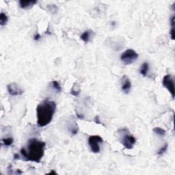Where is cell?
Returning <instances> with one entry per match:
<instances>
[{"label": "cell", "instance_id": "1", "mask_svg": "<svg viewBox=\"0 0 175 175\" xmlns=\"http://www.w3.org/2000/svg\"><path fill=\"white\" fill-rule=\"evenodd\" d=\"M45 142L36 138L29 139L26 146L20 151V153L26 161L40 163L44 156Z\"/></svg>", "mask_w": 175, "mask_h": 175}, {"label": "cell", "instance_id": "2", "mask_svg": "<svg viewBox=\"0 0 175 175\" xmlns=\"http://www.w3.org/2000/svg\"><path fill=\"white\" fill-rule=\"evenodd\" d=\"M56 109L54 101L44 100L36 107L37 124L39 127H45L51 122Z\"/></svg>", "mask_w": 175, "mask_h": 175}, {"label": "cell", "instance_id": "3", "mask_svg": "<svg viewBox=\"0 0 175 175\" xmlns=\"http://www.w3.org/2000/svg\"><path fill=\"white\" fill-rule=\"evenodd\" d=\"M120 137V142L127 149L134 148L136 143V139L133 135L130 134L129 131L126 128L121 129L118 131Z\"/></svg>", "mask_w": 175, "mask_h": 175}, {"label": "cell", "instance_id": "4", "mask_svg": "<svg viewBox=\"0 0 175 175\" xmlns=\"http://www.w3.org/2000/svg\"><path fill=\"white\" fill-rule=\"evenodd\" d=\"M138 58V54L134 49H129L122 54L121 60L124 65L133 64Z\"/></svg>", "mask_w": 175, "mask_h": 175}, {"label": "cell", "instance_id": "5", "mask_svg": "<svg viewBox=\"0 0 175 175\" xmlns=\"http://www.w3.org/2000/svg\"><path fill=\"white\" fill-rule=\"evenodd\" d=\"M103 140L99 136H91L88 138V144L91 151L94 153H99L101 151V145L103 144Z\"/></svg>", "mask_w": 175, "mask_h": 175}, {"label": "cell", "instance_id": "6", "mask_svg": "<svg viewBox=\"0 0 175 175\" xmlns=\"http://www.w3.org/2000/svg\"><path fill=\"white\" fill-rule=\"evenodd\" d=\"M163 86L170 92L172 99L174 98V78L171 75H166L163 78L162 81Z\"/></svg>", "mask_w": 175, "mask_h": 175}, {"label": "cell", "instance_id": "7", "mask_svg": "<svg viewBox=\"0 0 175 175\" xmlns=\"http://www.w3.org/2000/svg\"><path fill=\"white\" fill-rule=\"evenodd\" d=\"M7 89H8L9 94L12 96L21 95L23 93V91L21 88L16 83L10 84L7 86Z\"/></svg>", "mask_w": 175, "mask_h": 175}, {"label": "cell", "instance_id": "8", "mask_svg": "<svg viewBox=\"0 0 175 175\" xmlns=\"http://www.w3.org/2000/svg\"><path fill=\"white\" fill-rule=\"evenodd\" d=\"M121 88L124 93L128 94L131 91V83L129 79L126 75H123L121 79Z\"/></svg>", "mask_w": 175, "mask_h": 175}, {"label": "cell", "instance_id": "9", "mask_svg": "<svg viewBox=\"0 0 175 175\" xmlns=\"http://www.w3.org/2000/svg\"><path fill=\"white\" fill-rule=\"evenodd\" d=\"M37 3V1H19V6L23 9H29Z\"/></svg>", "mask_w": 175, "mask_h": 175}, {"label": "cell", "instance_id": "10", "mask_svg": "<svg viewBox=\"0 0 175 175\" xmlns=\"http://www.w3.org/2000/svg\"><path fill=\"white\" fill-rule=\"evenodd\" d=\"M92 34H93V32L91 30H86L81 34V36H80V38L85 42H88L92 39L91 38L92 36Z\"/></svg>", "mask_w": 175, "mask_h": 175}, {"label": "cell", "instance_id": "11", "mask_svg": "<svg viewBox=\"0 0 175 175\" xmlns=\"http://www.w3.org/2000/svg\"><path fill=\"white\" fill-rule=\"evenodd\" d=\"M149 71V64L148 63V62H145L141 65L140 69V74L142 75L145 77V76H146Z\"/></svg>", "mask_w": 175, "mask_h": 175}, {"label": "cell", "instance_id": "12", "mask_svg": "<svg viewBox=\"0 0 175 175\" xmlns=\"http://www.w3.org/2000/svg\"><path fill=\"white\" fill-rule=\"evenodd\" d=\"M152 131H153L154 133L158 136L163 137L166 136V131L163 129L160 128V127H155V128L152 129Z\"/></svg>", "mask_w": 175, "mask_h": 175}, {"label": "cell", "instance_id": "13", "mask_svg": "<svg viewBox=\"0 0 175 175\" xmlns=\"http://www.w3.org/2000/svg\"><path fill=\"white\" fill-rule=\"evenodd\" d=\"M8 21V19L6 14L4 13V12H2V13L0 14V25H1L2 26H6Z\"/></svg>", "mask_w": 175, "mask_h": 175}, {"label": "cell", "instance_id": "14", "mask_svg": "<svg viewBox=\"0 0 175 175\" xmlns=\"http://www.w3.org/2000/svg\"><path fill=\"white\" fill-rule=\"evenodd\" d=\"M51 87L53 88L54 91L57 92H60L62 91L60 85V84L57 81H51Z\"/></svg>", "mask_w": 175, "mask_h": 175}, {"label": "cell", "instance_id": "15", "mask_svg": "<svg viewBox=\"0 0 175 175\" xmlns=\"http://www.w3.org/2000/svg\"><path fill=\"white\" fill-rule=\"evenodd\" d=\"M13 141H14V140L12 137H8V138H4L2 140V144H4L5 146H11V145L13 143Z\"/></svg>", "mask_w": 175, "mask_h": 175}, {"label": "cell", "instance_id": "16", "mask_svg": "<svg viewBox=\"0 0 175 175\" xmlns=\"http://www.w3.org/2000/svg\"><path fill=\"white\" fill-rule=\"evenodd\" d=\"M167 147H168V144H167V143L166 144H165L163 146L161 147V149H160L158 151H157V155H162L164 153H165L166 152V151H167Z\"/></svg>", "mask_w": 175, "mask_h": 175}, {"label": "cell", "instance_id": "17", "mask_svg": "<svg viewBox=\"0 0 175 175\" xmlns=\"http://www.w3.org/2000/svg\"><path fill=\"white\" fill-rule=\"evenodd\" d=\"M174 33H175V29H174V27H172L170 32V36H171V38L172 40L174 39Z\"/></svg>", "mask_w": 175, "mask_h": 175}, {"label": "cell", "instance_id": "18", "mask_svg": "<svg viewBox=\"0 0 175 175\" xmlns=\"http://www.w3.org/2000/svg\"><path fill=\"white\" fill-rule=\"evenodd\" d=\"M34 38L35 41H38V40H39L40 38H41V35H40L39 34H36L34 36Z\"/></svg>", "mask_w": 175, "mask_h": 175}, {"label": "cell", "instance_id": "19", "mask_svg": "<svg viewBox=\"0 0 175 175\" xmlns=\"http://www.w3.org/2000/svg\"><path fill=\"white\" fill-rule=\"evenodd\" d=\"M56 174V172L55 171H51V172H49V174Z\"/></svg>", "mask_w": 175, "mask_h": 175}]
</instances>
